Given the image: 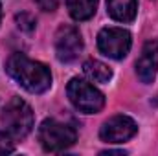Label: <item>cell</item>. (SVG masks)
<instances>
[{"label": "cell", "mask_w": 158, "mask_h": 156, "mask_svg": "<svg viewBox=\"0 0 158 156\" xmlns=\"http://www.w3.org/2000/svg\"><path fill=\"white\" fill-rule=\"evenodd\" d=\"M37 4H39V7L42 11H55L57 7H59V4H61V0H37Z\"/></svg>", "instance_id": "obj_14"}, {"label": "cell", "mask_w": 158, "mask_h": 156, "mask_svg": "<svg viewBox=\"0 0 158 156\" xmlns=\"http://www.w3.org/2000/svg\"><path fill=\"white\" fill-rule=\"evenodd\" d=\"M138 132V125L132 117L118 114L103 123L99 129V138L107 143H123Z\"/></svg>", "instance_id": "obj_7"}, {"label": "cell", "mask_w": 158, "mask_h": 156, "mask_svg": "<svg viewBox=\"0 0 158 156\" xmlns=\"http://www.w3.org/2000/svg\"><path fill=\"white\" fill-rule=\"evenodd\" d=\"M6 70L30 94H42L52 86V74L46 64L17 51L7 59Z\"/></svg>", "instance_id": "obj_1"}, {"label": "cell", "mask_w": 158, "mask_h": 156, "mask_svg": "<svg viewBox=\"0 0 158 156\" xmlns=\"http://www.w3.org/2000/svg\"><path fill=\"white\" fill-rule=\"evenodd\" d=\"M68 13L74 20H88L98 7V0H66Z\"/></svg>", "instance_id": "obj_11"}, {"label": "cell", "mask_w": 158, "mask_h": 156, "mask_svg": "<svg viewBox=\"0 0 158 156\" xmlns=\"http://www.w3.org/2000/svg\"><path fill=\"white\" fill-rule=\"evenodd\" d=\"M158 66V42L156 40H147L142 48V55L136 61V76L142 83L149 84L155 81Z\"/></svg>", "instance_id": "obj_8"}, {"label": "cell", "mask_w": 158, "mask_h": 156, "mask_svg": "<svg viewBox=\"0 0 158 156\" xmlns=\"http://www.w3.org/2000/svg\"><path fill=\"white\" fill-rule=\"evenodd\" d=\"M83 50V39L76 26H61L55 33V55L61 63H72Z\"/></svg>", "instance_id": "obj_6"}, {"label": "cell", "mask_w": 158, "mask_h": 156, "mask_svg": "<svg viewBox=\"0 0 158 156\" xmlns=\"http://www.w3.org/2000/svg\"><path fill=\"white\" fill-rule=\"evenodd\" d=\"M39 142L46 153H63L77 142V132L57 119H44L39 127Z\"/></svg>", "instance_id": "obj_3"}, {"label": "cell", "mask_w": 158, "mask_h": 156, "mask_svg": "<svg viewBox=\"0 0 158 156\" xmlns=\"http://www.w3.org/2000/svg\"><path fill=\"white\" fill-rule=\"evenodd\" d=\"M66 94L70 103L85 114H98L105 107V96L85 79L74 77L66 86Z\"/></svg>", "instance_id": "obj_4"}, {"label": "cell", "mask_w": 158, "mask_h": 156, "mask_svg": "<svg viewBox=\"0 0 158 156\" xmlns=\"http://www.w3.org/2000/svg\"><path fill=\"white\" fill-rule=\"evenodd\" d=\"M15 151V142L13 136L9 132H2L0 130V156L2 154H9Z\"/></svg>", "instance_id": "obj_13"}, {"label": "cell", "mask_w": 158, "mask_h": 156, "mask_svg": "<svg viewBox=\"0 0 158 156\" xmlns=\"http://www.w3.org/2000/svg\"><path fill=\"white\" fill-rule=\"evenodd\" d=\"M83 72H85V76L90 79L92 83H109V81L112 79V70H110L105 63H101V61H98V59H88V61H85Z\"/></svg>", "instance_id": "obj_10"}, {"label": "cell", "mask_w": 158, "mask_h": 156, "mask_svg": "<svg viewBox=\"0 0 158 156\" xmlns=\"http://www.w3.org/2000/svg\"><path fill=\"white\" fill-rule=\"evenodd\" d=\"M107 13L118 22H132L138 13V0H107Z\"/></svg>", "instance_id": "obj_9"}, {"label": "cell", "mask_w": 158, "mask_h": 156, "mask_svg": "<svg viewBox=\"0 0 158 156\" xmlns=\"http://www.w3.org/2000/svg\"><path fill=\"white\" fill-rule=\"evenodd\" d=\"M0 22H2V4H0Z\"/></svg>", "instance_id": "obj_15"}, {"label": "cell", "mask_w": 158, "mask_h": 156, "mask_svg": "<svg viewBox=\"0 0 158 156\" xmlns=\"http://www.w3.org/2000/svg\"><path fill=\"white\" fill-rule=\"evenodd\" d=\"M0 123L13 140H22L33 129V110L22 97L13 96L0 114Z\"/></svg>", "instance_id": "obj_2"}, {"label": "cell", "mask_w": 158, "mask_h": 156, "mask_svg": "<svg viewBox=\"0 0 158 156\" xmlns=\"http://www.w3.org/2000/svg\"><path fill=\"white\" fill-rule=\"evenodd\" d=\"M15 22H17V26H19V30H22V31H26V33H30V31H33L35 30V18L30 15V13H19L17 17H15Z\"/></svg>", "instance_id": "obj_12"}, {"label": "cell", "mask_w": 158, "mask_h": 156, "mask_svg": "<svg viewBox=\"0 0 158 156\" xmlns=\"http://www.w3.org/2000/svg\"><path fill=\"white\" fill-rule=\"evenodd\" d=\"M131 33L123 28H103L98 35V48L110 59H123L131 50Z\"/></svg>", "instance_id": "obj_5"}]
</instances>
